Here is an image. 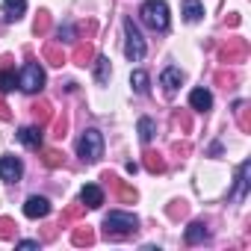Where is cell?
Listing matches in <instances>:
<instances>
[{
	"instance_id": "cell-1",
	"label": "cell",
	"mask_w": 251,
	"mask_h": 251,
	"mask_svg": "<svg viewBox=\"0 0 251 251\" xmlns=\"http://www.w3.org/2000/svg\"><path fill=\"white\" fill-rule=\"evenodd\" d=\"M103 227H106V236L118 239V236H127L139 227V219L133 213H121V210H112L106 219H103Z\"/></svg>"
},
{
	"instance_id": "cell-2",
	"label": "cell",
	"mask_w": 251,
	"mask_h": 251,
	"mask_svg": "<svg viewBox=\"0 0 251 251\" xmlns=\"http://www.w3.org/2000/svg\"><path fill=\"white\" fill-rule=\"evenodd\" d=\"M142 21L151 27V30H169V6H166V0H148V3H142L139 9Z\"/></svg>"
},
{
	"instance_id": "cell-3",
	"label": "cell",
	"mask_w": 251,
	"mask_h": 251,
	"mask_svg": "<svg viewBox=\"0 0 251 251\" xmlns=\"http://www.w3.org/2000/svg\"><path fill=\"white\" fill-rule=\"evenodd\" d=\"M77 154L86 160V163H98L100 154H103V136L98 130H86L77 142Z\"/></svg>"
},
{
	"instance_id": "cell-4",
	"label": "cell",
	"mask_w": 251,
	"mask_h": 251,
	"mask_svg": "<svg viewBox=\"0 0 251 251\" xmlns=\"http://www.w3.org/2000/svg\"><path fill=\"white\" fill-rule=\"evenodd\" d=\"M124 36H127V42H124V53H127L130 62H139V59L145 56V39H142L139 27H136L130 18L124 21Z\"/></svg>"
},
{
	"instance_id": "cell-5",
	"label": "cell",
	"mask_w": 251,
	"mask_h": 251,
	"mask_svg": "<svg viewBox=\"0 0 251 251\" xmlns=\"http://www.w3.org/2000/svg\"><path fill=\"white\" fill-rule=\"evenodd\" d=\"M18 86H21L24 92H30V95L42 92V89H45V68H42L36 59H30V62L24 65L21 77H18Z\"/></svg>"
},
{
	"instance_id": "cell-6",
	"label": "cell",
	"mask_w": 251,
	"mask_h": 251,
	"mask_svg": "<svg viewBox=\"0 0 251 251\" xmlns=\"http://www.w3.org/2000/svg\"><path fill=\"white\" fill-rule=\"evenodd\" d=\"M245 56H248V42L245 39H227L219 48V59L222 62H245Z\"/></svg>"
},
{
	"instance_id": "cell-7",
	"label": "cell",
	"mask_w": 251,
	"mask_h": 251,
	"mask_svg": "<svg viewBox=\"0 0 251 251\" xmlns=\"http://www.w3.org/2000/svg\"><path fill=\"white\" fill-rule=\"evenodd\" d=\"M21 175H24V163L18 157H0V180L15 183L21 180Z\"/></svg>"
},
{
	"instance_id": "cell-8",
	"label": "cell",
	"mask_w": 251,
	"mask_h": 251,
	"mask_svg": "<svg viewBox=\"0 0 251 251\" xmlns=\"http://www.w3.org/2000/svg\"><path fill=\"white\" fill-rule=\"evenodd\" d=\"M50 213V201L42 198V195H30L27 204H24V216L27 219H45Z\"/></svg>"
},
{
	"instance_id": "cell-9",
	"label": "cell",
	"mask_w": 251,
	"mask_h": 251,
	"mask_svg": "<svg viewBox=\"0 0 251 251\" xmlns=\"http://www.w3.org/2000/svg\"><path fill=\"white\" fill-rule=\"evenodd\" d=\"M103 180H109V186L115 189V195H118V201H124V204H133L136 201V189L133 186H127V183H124V180H118L115 175H103Z\"/></svg>"
},
{
	"instance_id": "cell-10",
	"label": "cell",
	"mask_w": 251,
	"mask_h": 251,
	"mask_svg": "<svg viewBox=\"0 0 251 251\" xmlns=\"http://www.w3.org/2000/svg\"><path fill=\"white\" fill-rule=\"evenodd\" d=\"M18 139L30 151H42V127H39V124H36V127H21L18 130Z\"/></svg>"
},
{
	"instance_id": "cell-11",
	"label": "cell",
	"mask_w": 251,
	"mask_h": 251,
	"mask_svg": "<svg viewBox=\"0 0 251 251\" xmlns=\"http://www.w3.org/2000/svg\"><path fill=\"white\" fill-rule=\"evenodd\" d=\"M71 62H74V65H83V68L92 65V62H95V48H92L89 42H80V45L71 50Z\"/></svg>"
},
{
	"instance_id": "cell-12",
	"label": "cell",
	"mask_w": 251,
	"mask_h": 251,
	"mask_svg": "<svg viewBox=\"0 0 251 251\" xmlns=\"http://www.w3.org/2000/svg\"><path fill=\"white\" fill-rule=\"evenodd\" d=\"M180 83H183V71L180 68H166L163 74H160V86L172 95V92H177L180 89Z\"/></svg>"
},
{
	"instance_id": "cell-13",
	"label": "cell",
	"mask_w": 251,
	"mask_h": 251,
	"mask_svg": "<svg viewBox=\"0 0 251 251\" xmlns=\"http://www.w3.org/2000/svg\"><path fill=\"white\" fill-rule=\"evenodd\" d=\"M80 201H83L86 207H92V210H95V207H100V204H103V189H100V186H95V183H86V186H83V192H80Z\"/></svg>"
},
{
	"instance_id": "cell-14",
	"label": "cell",
	"mask_w": 251,
	"mask_h": 251,
	"mask_svg": "<svg viewBox=\"0 0 251 251\" xmlns=\"http://www.w3.org/2000/svg\"><path fill=\"white\" fill-rule=\"evenodd\" d=\"M189 106L198 109V112H207V109L213 106V95H210L207 89H192V95H189Z\"/></svg>"
},
{
	"instance_id": "cell-15",
	"label": "cell",
	"mask_w": 251,
	"mask_h": 251,
	"mask_svg": "<svg viewBox=\"0 0 251 251\" xmlns=\"http://www.w3.org/2000/svg\"><path fill=\"white\" fill-rule=\"evenodd\" d=\"M33 118H36V124L39 127H45V124H50V118H53V109H50V103L48 100H39V103H33Z\"/></svg>"
},
{
	"instance_id": "cell-16",
	"label": "cell",
	"mask_w": 251,
	"mask_h": 251,
	"mask_svg": "<svg viewBox=\"0 0 251 251\" xmlns=\"http://www.w3.org/2000/svg\"><path fill=\"white\" fill-rule=\"evenodd\" d=\"M27 9V0H3V18L6 21H18Z\"/></svg>"
},
{
	"instance_id": "cell-17",
	"label": "cell",
	"mask_w": 251,
	"mask_h": 251,
	"mask_svg": "<svg viewBox=\"0 0 251 251\" xmlns=\"http://www.w3.org/2000/svg\"><path fill=\"white\" fill-rule=\"evenodd\" d=\"M201 15H204V6H201V0H183V18H186L189 24L201 21Z\"/></svg>"
},
{
	"instance_id": "cell-18",
	"label": "cell",
	"mask_w": 251,
	"mask_h": 251,
	"mask_svg": "<svg viewBox=\"0 0 251 251\" xmlns=\"http://www.w3.org/2000/svg\"><path fill=\"white\" fill-rule=\"evenodd\" d=\"M145 169H148L151 175H163V172H166V160H163V154L148 151V154H145Z\"/></svg>"
},
{
	"instance_id": "cell-19",
	"label": "cell",
	"mask_w": 251,
	"mask_h": 251,
	"mask_svg": "<svg viewBox=\"0 0 251 251\" xmlns=\"http://www.w3.org/2000/svg\"><path fill=\"white\" fill-rule=\"evenodd\" d=\"M204 239H207V227H204V222H192V225L186 227V242L195 245V242H204Z\"/></svg>"
},
{
	"instance_id": "cell-20",
	"label": "cell",
	"mask_w": 251,
	"mask_h": 251,
	"mask_svg": "<svg viewBox=\"0 0 251 251\" xmlns=\"http://www.w3.org/2000/svg\"><path fill=\"white\" fill-rule=\"evenodd\" d=\"M109 74H112L109 59H106V56H95V80H98V83H106Z\"/></svg>"
},
{
	"instance_id": "cell-21",
	"label": "cell",
	"mask_w": 251,
	"mask_h": 251,
	"mask_svg": "<svg viewBox=\"0 0 251 251\" xmlns=\"http://www.w3.org/2000/svg\"><path fill=\"white\" fill-rule=\"evenodd\" d=\"M248 172H251V163H242V166H239V175H236V192H233V198H242V195H245Z\"/></svg>"
},
{
	"instance_id": "cell-22",
	"label": "cell",
	"mask_w": 251,
	"mask_h": 251,
	"mask_svg": "<svg viewBox=\"0 0 251 251\" xmlns=\"http://www.w3.org/2000/svg\"><path fill=\"white\" fill-rule=\"evenodd\" d=\"M15 233H18V225H15L12 219H6V216H0V239L12 242V239H15Z\"/></svg>"
},
{
	"instance_id": "cell-23",
	"label": "cell",
	"mask_w": 251,
	"mask_h": 251,
	"mask_svg": "<svg viewBox=\"0 0 251 251\" xmlns=\"http://www.w3.org/2000/svg\"><path fill=\"white\" fill-rule=\"evenodd\" d=\"M130 86H133V92H139V95H148V74L145 71H133L130 74Z\"/></svg>"
},
{
	"instance_id": "cell-24",
	"label": "cell",
	"mask_w": 251,
	"mask_h": 251,
	"mask_svg": "<svg viewBox=\"0 0 251 251\" xmlns=\"http://www.w3.org/2000/svg\"><path fill=\"white\" fill-rule=\"evenodd\" d=\"M71 242H74V245H92V242H95V230H92V227H77V230L71 233Z\"/></svg>"
},
{
	"instance_id": "cell-25",
	"label": "cell",
	"mask_w": 251,
	"mask_h": 251,
	"mask_svg": "<svg viewBox=\"0 0 251 251\" xmlns=\"http://www.w3.org/2000/svg\"><path fill=\"white\" fill-rule=\"evenodd\" d=\"M233 112H236V121H239V130H251V121H248V103L245 100H239L236 106H233Z\"/></svg>"
},
{
	"instance_id": "cell-26",
	"label": "cell",
	"mask_w": 251,
	"mask_h": 251,
	"mask_svg": "<svg viewBox=\"0 0 251 251\" xmlns=\"http://www.w3.org/2000/svg\"><path fill=\"white\" fill-rule=\"evenodd\" d=\"M18 86V77H15V71H9V68H0V92H12Z\"/></svg>"
},
{
	"instance_id": "cell-27",
	"label": "cell",
	"mask_w": 251,
	"mask_h": 251,
	"mask_svg": "<svg viewBox=\"0 0 251 251\" xmlns=\"http://www.w3.org/2000/svg\"><path fill=\"white\" fill-rule=\"evenodd\" d=\"M154 133H157V124H154L151 118H139V139H142V142H151Z\"/></svg>"
},
{
	"instance_id": "cell-28",
	"label": "cell",
	"mask_w": 251,
	"mask_h": 251,
	"mask_svg": "<svg viewBox=\"0 0 251 251\" xmlns=\"http://www.w3.org/2000/svg\"><path fill=\"white\" fill-rule=\"evenodd\" d=\"M45 59H48L50 65H62V62H65V53H62L59 45H48V48H45Z\"/></svg>"
},
{
	"instance_id": "cell-29",
	"label": "cell",
	"mask_w": 251,
	"mask_h": 251,
	"mask_svg": "<svg viewBox=\"0 0 251 251\" xmlns=\"http://www.w3.org/2000/svg\"><path fill=\"white\" fill-rule=\"evenodd\" d=\"M42 160H45V166H48V169H59V166L65 163V157H62L59 151H53V148H48V151L42 154Z\"/></svg>"
},
{
	"instance_id": "cell-30",
	"label": "cell",
	"mask_w": 251,
	"mask_h": 251,
	"mask_svg": "<svg viewBox=\"0 0 251 251\" xmlns=\"http://www.w3.org/2000/svg\"><path fill=\"white\" fill-rule=\"evenodd\" d=\"M48 30H50V15H48V12H39V18H36V24H33V33H36V36H48Z\"/></svg>"
},
{
	"instance_id": "cell-31",
	"label": "cell",
	"mask_w": 251,
	"mask_h": 251,
	"mask_svg": "<svg viewBox=\"0 0 251 251\" xmlns=\"http://www.w3.org/2000/svg\"><path fill=\"white\" fill-rule=\"evenodd\" d=\"M83 213H86V204H83V201H80V204H71V207L62 213V222H74V219H80Z\"/></svg>"
},
{
	"instance_id": "cell-32",
	"label": "cell",
	"mask_w": 251,
	"mask_h": 251,
	"mask_svg": "<svg viewBox=\"0 0 251 251\" xmlns=\"http://www.w3.org/2000/svg\"><path fill=\"white\" fill-rule=\"evenodd\" d=\"M50 121H53V136H65L68 118H65V115H56V118H50Z\"/></svg>"
},
{
	"instance_id": "cell-33",
	"label": "cell",
	"mask_w": 251,
	"mask_h": 251,
	"mask_svg": "<svg viewBox=\"0 0 251 251\" xmlns=\"http://www.w3.org/2000/svg\"><path fill=\"white\" fill-rule=\"evenodd\" d=\"M169 216H172V219H180V216H186V204H183V201H175V204L169 207Z\"/></svg>"
},
{
	"instance_id": "cell-34",
	"label": "cell",
	"mask_w": 251,
	"mask_h": 251,
	"mask_svg": "<svg viewBox=\"0 0 251 251\" xmlns=\"http://www.w3.org/2000/svg\"><path fill=\"white\" fill-rule=\"evenodd\" d=\"M71 36H74V27L68 24V27H59V42H71Z\"/></svg>"
},
{
	"instance_id": "cell-35",
	"label": "cell",
	"mask_w": 251,
	"mask_h": 251,
	"mask_svg": "<svg viewBox=\"0 0 251 251\" xmlns=\"http://www.w3.org/2000/svg\"><path fill=\"white\" fill-rule=\"evenodd\" d=\"M175 121L180 124L183 130H189V127H192V124H189V115H186V112H177V115H175Z\"/></svg>"
},
{
	"instance_id": "cell-36",
	"label": "cell",
	"mask_w": 251,
	"mask_h": 251,
	"mask_svg": "<svg viewBox=\"0 0 251 251\" xmlns=\"http://www.w3.org/2000/svg\"><path fill=\"white\" fill-rule=\"evenodd\" d=\"M192 148H189V142H175V154H180V157H186Z\"/></svg>"
},
{
	"instance_id": "cell-37",
	"label": "cell",
	"mask_w": 251,
	"mask_h": 251,
	"mask_svg": "<svg viewBox=\"0 0 251 251\" xmlns=\"http://www.w3.org/2000/svg\"><path fill=\"white\" fill-rule=\"evenodd\" d=\"M18 248H39V239H18Z\"/></svg>"
},
{
	"instance_id": "cell-38",
	"label": "cell",
	"mask_w": 251,
	"mask_h": 251,
	"mask_svg": "<svg viewBox=\"0 0 251 251\" xmlns=\"http://www.w3.org/2000/svg\"><path fill=\"white\" fill-rule=\"evenodd\" d=\"M12 118V112H9V106L3 103V100H0V121H9Z\"/></svg>"
},
{
	"instance_id": "cell-39",
	"label": "cell",
	"mask_w": 251,
	"mask_h": 251,
	"mask_svg": "<svg viewBox=\"0 0 251 251\" xmlns=\"http://www.w3.org/2000/svg\"><path fill=\"white\" fill-rule=\"evenodd\" d=\"M219 83H227V86H230V83H233V74H219Z\"/></svg>"
}]
</instances>
